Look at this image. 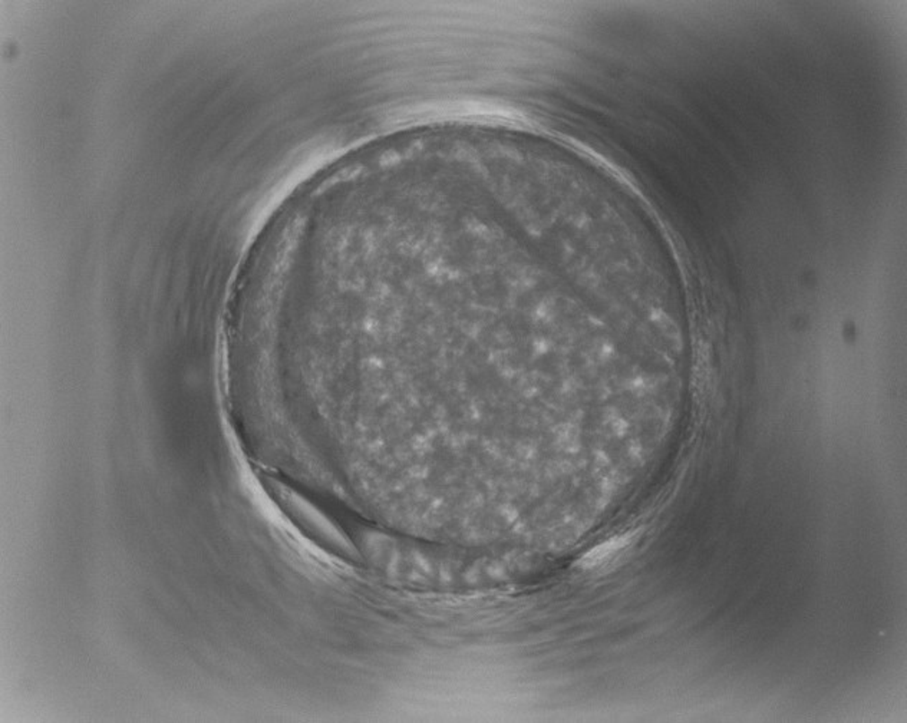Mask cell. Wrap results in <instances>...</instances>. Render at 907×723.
<instances>
[{"mask_svg":"<svg viewBox=\"0 0 907 723\" xmlns=\"http://www.w3.org/2000/svg\"><path fill=\"white\" fill-rule=\"evenodd\" d=\"M633 538H635V535L633 534H623L619 535V537L612 538L609 542L597 545L594 549L587 551L586 554L579 560L577 566H579L582 570H596L599 567L606 566V564L611 563L612 560L621 556V552L630 547V544L633 542Z\"/></svg>","mask_w":907,"mask_h":723,"instance_id":"1","label":"cell"}]
</instances>
